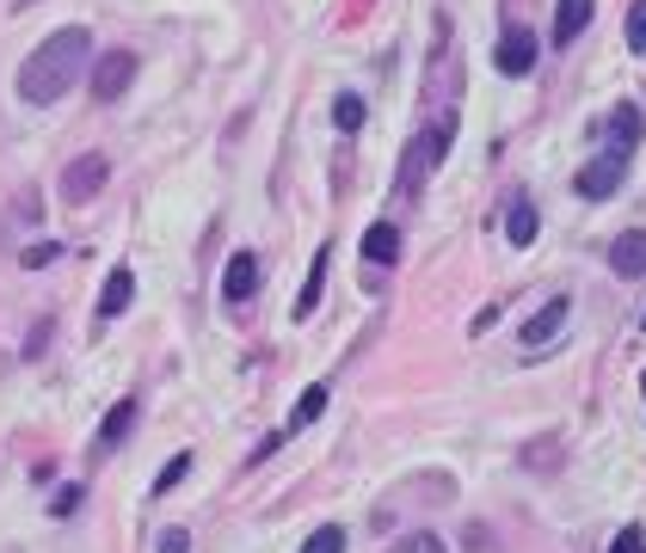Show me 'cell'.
I'll return each mask as SVG.
<instances>
[{
	"label": "cell",
	"instance_id": "obj_1",
	"mask_svg": "<svg viewBox=\"0 0 646 553\" xmlns=\"http://www.w3.org/2000/svg\"><path fill=\"white\" fill-rule=\"evenodd\" d=\"M87 62H92V38L80 26H62V31H50L26 62H19L13 92L26 99V105H56V99H68V92L80 87Z\"/></svg>",
	"mask_w": 646,
	"mask_h": 553
},
{
	"label": "cell",
	"instance_id": "obj_2",
	"mask_svg": "<svg viewBox=\"0 0 646 553\" xmlns=\"http://www.w3.org/2000/svg\"><path fill=\"white\" fill-rule=\"evenodd\" d=\"M106 184H111V160H106V154H74V160L62 167V179H56V198L74 210V203H92L99 191H106Z\"/></svg>",
	"mask_w": 646,
	"mask_h": 553
},
{
	"label": "cell",
	"instance_id": "obj_3",
	"mask_svg": "<svg viewBox=\"0 0 646 553\" xmlns=\"http://www.w3.org/2000/svg\"><path fill=\"white\" fill-rule=\"evenodd\" d=\"M567 320H573V302L567 295H554V302H541L536 314L517 326V344H524V351H541V344H554L560 332H567Z\"/></svg>",
	"mask_w": 646,
	"mask_h": 553
},
{
	"label": "cell",
	"instance_id": "obj_4",
	"mask_svg": "<svg viewBox=\"0 0 646 553\" xmlns=\"http://www.w3.org/2000/svg\"><path fill=\"white\" fill-rule=\"evenodd\" d=\"M444 148H449V135H444V130L413 135V142H407V160H400V191H419V184L431 179V167L444 160Z\"/></svg>",
	"mask_w": 646,
	"mask_h": 553
},
{
	"label": "cell",
	"instance_id": "obj_5",
	"mask_svg": "<svg viewBox=\"0 0 646 553\" xmlns=\"http://www.w3.org/2000/svg\"><path fill=\"white\" fill-rule=\"evenodd\" d=\"M130 80H136V56L130 50L99 56V62H92V99H99V105H118L123 92H130Z\"/></svg>",
	"mask_w": 646,
	"mask_h": 553
},
{
	"label": "cell",
	"instance_id": "obj_6",
	"mask_svg": "<svg viewBox=\"0 0 646 553\" xmlns=\"http://www.w3.org/2000/svg\"><path fill=\"white\" fill-rule=\"evenodd\" d=\"M622 172H628V160H616V154H597V160H585V167L573 172V191H579V198H592V203H604L609 191L622 184Z\"/></svg>",
	"mask_w": 646,
	"mask_h": 553
},
{
	"label": "cell",
	"instance_id": "obj_7",
	"mask_svg": "<svg viewBox=\"0 0 646 553\" xmlns=\"http://www.w3.org/2000/svg\"><path fill=\"white\" fill-rule=\"evenodd\" d=\"M493 68H499L505 80H524L529 68H536V31H524V26L505 31L499 50H493Z\"/></svg>",
	"mask_w": 646,
	"mask_h": 553
},
{
	"label": "cell",
	"instance_id": "obj_8",
	"mask_svg": "<svg viewBox=\"0 0 646 553\" xmlns=\"http://www.w3.org/2000/svg\"><path fill=\"white\" fill-rule=\"evenodd\" d=\"M609 271L616 276H646V228H628V234L609 240Z\"/></svg>",
	"mask_w": 646,
	"mask_h": 553
},
{
	"label": "cell",
	"instance_id": "obj_9",
	"mask_svg": "<svg viewBox=\"0 0 646 553\" xmlns=\"http://www.w3.org/2000/svg\"><path fill=\"white\" fill-rule=\"evenodd\" d=\"M259 290V252H235L222 271V302H252Z\"/></svg>",
	"mask_w": 646,
	"mask_h": 553
},
{
	"label": "cell",
	"instance_id": "obj_10",
	"mask_svg": "<svg viewBox=\"0 0 646 553\" xmlns=\"http://www.w3.org/2000/svg\"><path fill=\"white\" fill-rule=\"evenodd\" d=\"M634 148H640V111H634V105H616V111H609V142H604V154L634 160Z\"/></svg>",
	"mask_w": 646,
	"mask_h": 553
},
{
	"label": "cell",
	"instance_id": "obj_11",
	"mask_svg": "<svg viewBox=\"0 0 646 553\" xmlns=\"http://www.w3.org/2000/svg\"><path fill=\"white\" fill-rule=\"evenodd\" d=\"M136 412H142L136 400H118V406L106 412V424H99V436H92V455H111V449L136 431Z\"/></svg>",
	"mask_w": 646,
	"mask_h": 553
},
{
	"label": "cell",
	"instance_id": "obj_12",
	"mask_svg": "<svg viewBox=\"0 0 646 553\" xmlns=\"http://www.w3.org/2000/svg\"><path fill=\"white\" fill-rule=\"evenodd\" d=\"M517 467H529V474H554V467H567V443H560V436H536L529 449H517Z\"/></svg>",
	"mask_w": 646,
	"mask_h": 553
},
{
	"label": "cell",
	"instance_id": "obj_13",
	"mask_svg": "<svg viewBox=\"0 0 646 553\" xmlns=\"http://www.w3.org/2000/svg\"><path fill=\"white\" fill-rule=\"evenodd\" d=\"M130 302H136V276H130V271H123V264H118V271L106 276V290H99V320H118V314H123V308H130Z\"/></svg>",
	"mask_w": 646,
	"mask_h": 553
},
{
	"label": "cell",
	"instance_id": "obj_14",
	"mask_svg": "<svg viewBox=\"0 0 646 553\" xmlns=\"http://www.w3.org/2000/svg\"><path fill=\"white\" fill-rule=\"evenodd\" d=\"M536 203H529V198H511V210H505V240H511V247L517 252H524V247H536Z\"/></svg>",
	"mask_w": 646,
	"mask_h": 553
},
{
	"label": "cell",
	"instance_id": "obj_15",
	"mask_svg": "<svg viewBox=\"0 0 646 553\" xmlns=\"http://www.w3.org/2000/svg\"><path fill=\"white\" fill-rule=\"evenodd\" d=\"M585 26H592V0H560V7H554V43H560V50H567Z\"/></svg>",
	"mask_w": 646,
	"mask_h": 553
},
{
	"label": "cell",
	"instance_id": "obj_16",
	"mask_svg": "<svg viewBox=\"0 0 646 553\" xmlns=\"http://www.w3.org/2000/svg\"><path fill=\"white\" fill-rule=\"evenodd\" d=\"M364 259H369V264H395V259H400V228H395V222L364 228Z\"/></svg>",
	"mask_w": 646,
	"mask_h": 553
},
{
	"label": "cell",
	"instance_id": "obj_17",
	"mask_svg": "<svg viewBox=\"0 0 646 553\" xmlns=\"http://www.w3.org/2000/svg\"><path fill=\"white\" fill-rule=\"evenodd\" d=\"M364 118H369L364 92H339V99H332V130H339V135H357V130H364Z\"/></svg>",
	"mask_w": 646,
	"mask_h": 553
},
{
	"label": "cell",
	"instance_id": "obj_18",
	"mask_svg": "<svg viewBox=\"0 0 646 553\" xmlns=\"http://www.w3.org/2000/svg\"><path fill=\"white\" fill-rule=\"evenodd\" d=\"M320 290H327V252H315V271H308L302 295H296V320H315V308H320Z\"/></svg>",
	"mask_w": 646,
	"mask_h": 553
},
{
	"label": "cell",
	"instance_id": "obj_19",
	"mask_svg": "<svg viewBox=\"0 0 646 553\" xmlns=\"http://www.w3.org/2000/svg\"><path fill=\"white\" fill-rule=\"evenodd\" d=\"M320 412H327V388H302V400H296V412H290V424H284V436H290V431H308Z\"/></svg>",
	"mask_w": 646,
	"mask_h": 553
},
{
	"label": "cell",
	"instance_id": "obj_20",
	"mask_svg": "<svg viewBox=\"0 0 646 553\" xmlns=\"http://www.w3.org/2000/svg\"><path fill=\"white\" fill-rule=\"evenodd\" d=\"M622 38H628V56H646V0H634V7H628V26H622Z\"/></svg>",
	"mask_w": 646,
	"mask_h": 553
},
{
	"label": "cell",
	"instance_id": "obj_21",
	"mask_svg": "<svg viewBox=\"0 0 646 553\" xmlns=\"http://www.w3.org/2000/svg\"><path fill=\"white\" fill-rule=\"evenodd\" d=\"M302 553H345V529H339V523L315 529V535L302 541Z\"/></svg>",
	"mask_w": 646,
	"mask_h": 553
},
{
	"label": "cell",
	"instance_id": "obj_22",
	"mask_svg": "<svg viewBox=\"0 0 646 553\" xmlns=\"http://www.w3.org/2000/svg\"><path fill=\"white\" fill-rule=\"evenodd\" d=\"M388 553H449V547H444V535H431V529H419V535H400Z\"/></svg>",
	"mask_w": 646,
	"mask_h": 553
},
{
	"label": "cell",
	"instance_id": "obj_23",
	"mask_svg": "<svg viewBox=\"0 0 646 553\" xmlns=\"http://www.w3.org/2000/svg\"><path fill=\"white\" fill-rule=\"evenodd\" d=\"M604 553H646V529H640V523H622L616 541H609Z\"/></svg>",
	"mask_w": 646,
	"mask_h": 553
},
{
	"label": "cell",
	"instance_id": "obj_24",
	"mask_svg": "<svg viewBox=\"0 0 646 553\" xmlns=\"http://www.w3.org/2000/svg\"><path fill=\"white\" fill-rule=\"evenodd\" d=\"M185 467H191V455H172L167 467H160V474H155V499H167V486H179Z\"/></svg>",
	"mask_w": 646,
	"mask_h": 553
},
{
	"label": "cell",
	"instance_id": "obj_25",
	"mask_svg": "<svg viewBox=\"0 0 646 553\" xmlns=\"http://www.w3.org/2000/svg\"><path fill=\"white\" fill-rule=\"evenodd\" d=\"M50 332H56V320H38V326L26 332V351H19V356H26V363H38V356H43V344H50Z\"/></svg>",
	"mask_w": 646,
	"mask_h": 553
},
{
	"label": "cell",
	"instance_id": "obj_26",
	"mask_svg": "<svg viewBox=\"0 0 646 553\" xmlns=\"http://www.w3.org/2000/svg\"><path fill=\"white\" fill-rule=\"evenodd\" d=\"M80 504H87V486H62V492L50 499V516H74Z\"/></svg>",
	"mask_w": 646,
	"mask_h": 553
},
{
	"label": "cell",
	"instance_id": "obj_27",
	"mask_svg": "<svg viewBox=\"0 0 646 553\" xmlns=\"http://www.w3.org/2000/svg\"><path fill=\"white\" fill-rule=\"evenodd\" d=\"M160 553H191V535L185 529H160Z\"/></svg>",
	"mask_w": 646,
	"mask_h": 553
},
{
	"label": "cell",
	"instance_id": "obj_28",
	"mask_svg": "<svg viewBox=\"0 0 646 553\" xmlns=\"http://www.w3.org/2000/svg\"><path fill=\"white\" fill-rule=\"evenodd\" d=\"M277 449H284V431H265V436H259V449H252L247 461H252V467H259L265 455H277Z\"/></svg>",
	"mask_w": 646,
	"mask_h": 553
},
{
	"label": "cell",
	"instance_id": "obj_29",
	"mask_svg": "<svg viewBox=\"0 0 646 553\" xmlns=\"http://www.w3.org/2000/svg\"><path fill=\"white\" fill-rule=\"evenodd\" d=\"M468 553H493V529L487 523H468Z\"/></svg>",
	"mask_w": 646,
	"mask_h": 553
},
{
	"label": "cell",
	"instance_id": "obj_30",
	"mask_svg": "<svg viewBox=\"0 0 646 553\" xmlns=\"http://www.w3.org/2000/svg\"><path fill=\"white\" fill-rule=\"evenodd\" d=\"M56 252H62V247H50V240H43V247H31V252H26V271H43V264H50Z\"/></svg>",
	"mask_w": 646,
	"mask_h": 553
},
{
	"label": "cell",
	"instance_id": "obj_31",
	"mask_svg": "<svg viewBox=\"0 0 646 553\" xmlns=\"http://www.w3.org/2000/svg\"><path fill=\"white\" fill-rule=\"evenodd\" d=\"M640 326H646V320H640Z\"/></svg>",
	"mask_w": 646,
	"mask_h": 553
}]
</instances>
